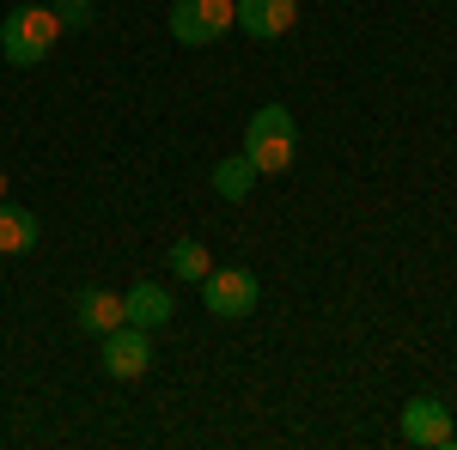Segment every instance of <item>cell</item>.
I'll return each instance as SVG.
<instances>
[{
	"mask_svg": "<svg viewBox=\"0 0 457 450\" xmlns=\"http://www.w3.org/2000/svg\"><path fill=\"white\" fill-rule=\"evenodd\" d=\"M165 262H171V274H177V280H202V274L213 268V256H208V250H202L195 238H177Z\"/></svg>",
	"mask_w": 457,
	"mask_h": 450,
	"instance_id": "7c38bea8",
	"label": "cell"
},
{
	"mask_svg": "<svg viewBox=\"0 0 457 450\" xmlns=\"http://www.w3.org/2000/svg\"><path fill=\"white\" fill-rule=\"evenodd\" d=\"M232 25L256 43H275L299 25V0H232Z\"/></svg>",
	"mask_w": 457,
	"mask_h": 450,
	"instance_id": "8992f818",
	"label": "cell"
},
{
	"mask_svg": "<svg viewBox=\"0 0 457 450\" xmlns=\"http://www.w3.org/2000/svg\"><path fill=\"white\" fill-rule=\"evenodd\" d=\"M232 31V0H177L171 6V37L183 49H208Z\"/></svg>",
	"mask_w": 457,
	"mask_h": 450,
	"instance_id": "3957f363",
	"label": "cell"
},
{
	"mask_svg": "<svg viewBox=\"0 0 457 450\" xmlns=\"http://www.w3.org/2000/svg\"><path fill=\"white\" fill-rule=\"evenodd\" d=\"M104 372L110 378H146V365H153V341H146V329H135V323H122V329H110L104 335Z\"/></svg>",
	"mask_w": 457,
	"mask_h": 450,
	"instance_id": "52a82bcc",
	"label": "cell"
},
{
	"mask_svg": "<svg viewBox=\"0 0 457 450\" xmlns=\"http://www.w3.org/2000/svg\"><path fill=\"white\" fill-rule=\"evenodd\" d=\"M122 323H129V311H122L116 292H104V286H86V292H79V329H86V335L104 341L110 329H122Z\"/></svg>",
	"mask_w": 457,
	"mask_h": 450,
	"instance_id": "9c48e42d",
	"label": "cell"
},
{
	"mask_svg": "<svg viewBox=\"0 0 457 450\" xmlns=\"http://www.w3.org/2000/svg\"><path fill=\"white\" fill-rule=\"evenodd\" d=\"M37 238H43L37 213L19 201H0V256H25V250H37Z\"/></svg>",
	"mask_w": 457,
	"mask_h": 450,
	"instance_id": "30bf717a",
	"label": "cell"
},
{
	"mask_svg": "<svg viewBox=\"0 0 457 450\" xmlns=\"http://www.w3.org/2000/svg\"><path fill=\"white\" fill-rule=\"evenodd\" d=\"M122 311H129V323H135V329H146V335H153V329H165V323H171V292H165V286H159V280H141V286H129V292H122Z\"/></svg>",
	"mask_w": 457,
	"mask_h": 450,
	"instance_id": "ba28073f",
	"label": "cell"
},
{
	"mask_svg": "<svg viewBox=\"0 0 457 450\" xmlns=\"http://www.w3.org/2000/svg\"><path fill=\"white\" fill-rule=\"evenodd\" d=\"M245 152H250V165H256L262 176L293 171V159H299V122H293V110L287 104L256 110V116L245 122Z\"/></svg>",
	"mask_w": 457,
	"mask_h": 450,
	"instance_id": "6da1fadb",
	"label": "cell"
},
{
	"mask_svg": "<svg viewBox=\"0 0 457 450\" xmlns=\"http://www.w3.org/2000/svg\"><path fill=\"white\" fill-rule=\"evenodd\" d=\"M256 165H250V152H232V159H220V165H213V195H220V201H245L250 189H256Z\"/></svg>",
	"mask_w": 457,
	"mask_h": 450,
	"instance_id": "8fae6325",
	"label": "cell"
},
{
	"mask_svg": "<svg viewBox=\"0 0 457 450\" xmlns=\"http://www.w3.org/2000/svg\"><path fill=\"white\" fill-rule=\"evenodd\" d=\"M55 19H62V31H86L98 19V6L92 0H55Z\"/></svg>",
	"mask_w": 457,
	"mask_h": 450,
	"instance_id": "4fadbf2b",
	"label": "cell"
},
{
	"mask_svg": "<svg viewBox=\"0 0 457 450\" xmlns=\"http://www.w3.org/2000/svg\"><path fill=\"white\" fill-rule=\"evenodd\" d=\"M55 37H62L55 6H12V12L0 19V55H6L12 68H37V61L55 49Z\"/></svg>",
	"mask_w": 457,
	"mask_h": 450,
	"instance_id": "7a4b0ae2",
	"label": "cell"
},
{
	"mask_svg": "<svg viewBox=\"0 0 457 450\" xmlns=\"http://www.w3.org/2000/svg\"><path fill=\"white\" fill-rule=\"evenodd\" d=\"M256 299H262V286H256V274L250 268H208L202 274V305H208L213 316H250L256 311Z\"/></svg>",
	"mask_w": 457,
	"mask_h": 450,
	"instance_id": "277c9868",
	"label": "cell"
},
{
	"mask_svg": "<svg viewBox=\"0 0 457 450\" xmlns=\"http://www.w3.org/2000/svg\"><path fill=\"white\" fill-rule=\"evenodd\" d=\"M0 201H6V171H0Z\"/></svg>",
	"mask_w": 457,
	"mask_h": 450,
	"instance_id": "5bb4252c",
	"label": "cell"
},
{
	"mask_svg": "<svg viewBox=\"0 0 457 450\" xmlns=\"http://www.w3.org/2000/svg\"><path fill=\"white\" fill-rule=\"evenodd\" d=\"M403 438H409V445H421V450H445V445H457L452 408H445L439 396H415V402H403Z\"/></svg>",
	"mask_w": 457,
	"mask_h": 450,
	"instance_id": "5b68a950",
	"label": "cell"
}]
</instances>
